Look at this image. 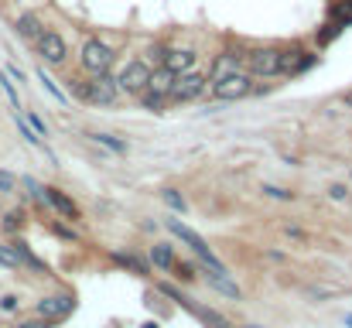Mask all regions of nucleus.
<instances>
[{"label":"nucleus","mask_w":352,"mask_h":328,"mask_svg":"<svg viewBox=\"0 0 352 328\" xmlns=\"http://www.w3.org/2000/svg\"><path fill=\"white\" fill-rule=\"evenodd\" d=\"M239 58H243V55H233V52H226V55H223V58L216 62V69H212V83H216V79H223V76H230V72H236Z\"/></svg>","instance_id":"nucleus-17"},{"label":"nucleus","mask_w":352,"mask_h":328,"mask_svg":"<svg viewBox=\"0 0 352 328\" xmlns=\"http://www.w3.org/2000/svg\"><path fill=\"white\" fill-rule=\"evenodd\" d=\"M206 93V76H199V72H178L175 76V83H171V93L168 96H175V100H195V96H202Z\"/></svg>","instance_id":"nucleus-5"},{"label":"nucleus","mask_w":352,"mask_h":328,"mask_svg":"<svg viewBox=\"0 0 352 328\" xmlns=\"http://www.w3.org/2000/svg\"><path fill=\"white\" fill-rule=\"evenodd\" d=\"M140 328H161V325L157 322H147V325H140Z\"/></svg>","instance_id":"nucleus-35"},{"label":"nucleus","mask_w":352,"mask_h":328,"mask_svg":"<svg viewBox=\"0 0 352 328\" xmlns=\"http://www.w3.org/2000/svg\"><path fill=\"white\" fill-rule=\"evenodd\" d=\"M346 325H349V328H352V315H346Z\"/></svg>","instance_id":"nucleus-36"},{"label":"nucleus","mask_w":352,"mask_h":328,"mask_svg":"<svg viewBox=\"0 0 352 328\" xmlns=\"http://www.w3.org/2000/svg\"><path fill=\"white\" fill-rule=\"evenodd\" d=\"M17 328H48V318L45 322H24V325H17Z\"/></svg>","instance_id":"nucleus-34"},{"label":"nucleus","mask_w":352,"mask_h":328,"mask_svg":"<svg viewBox=\"0 0 352 328\" xmlns=\"http://www.w3.org/2000/svg\"><path fill=\"white\" fill-rule=\"evenodd\" d=\"M17 226H21V212H10V216H3V229H7V232H14Z\"/></svg>","instance_id":"nucleus-28"},{"label":"nucleus","mask_w":352,"mask_h":328,"mask_svg":"<svg viewBox=\"0 0 352 328\" xmlns=\"http://www.w3.org/2000/svg\"><path fill=\"white\" fill-rule=\"evenodd\" d=\"M113 260H117L120 267H130L133 274H144V263L137 256H130V253H113Z\"/></svg>","instance_id":"nucleus-22"},{"label":"nucleus","mask_w":352,"mask_h":328,"mask_svg":"<svg viewBox=\"0 0 352 328\" xmlns=\"http://www.w3.org/2000/svg\"><path fill=\"white\" fill-rule=\"evenodd\" d=\"M171 83H175V72L171 69H157V72H151V79H147V86H151V93H157V96H168L171 93Z\"/></svg>","instance_id":"nucleus-14"},{"label":"nucleus","mask_w":352,"mask_h":328,"mask_svg":"<svg viewBox=\"0 0 352 328\" xmlns=\"http://www.w3.org/2000/svg\"><path fill=\"white\" fill-rule=\"evenodd\" d=\"M161 100H164V96H157V93H147V96H144V107H147V109H161Z\"/></svg>","instance_id":"nucleus-29"},{"label":"nucleus","mask_w":352,"mask_h":328,"mask_svg":"<svg viewBox=\"0 0 352 328\" xmlns=\"http://www.w3.org/2000/svg\"><path fill=\"white\" fill-rule=\"evenodd\" d=\"M14 120H17V130L24 133V140H31V144H38V147H45V144H41V137H38V133L31 130V123H28V120H21L17 113H14Z\"/></svg>","instance_id":"nucleus-23"},{"label":"nucleus","mask_w":352,"mask_h":328,"mask_svg":"<svg viewBox=\"0 0 352 328\" xmlns=\"http://www.w3.org/2000/svg\"><path fill=\"white\" fill-rule=\"evenodd\" d=\"M168 229H171V232H175V236H178V239H182V243H185V246H188V250H192V253H195V256H199L202 263H206V270L226 274L223 260H219V256H216V253H212V250L206 246V239H202V236H199L195 229H188V226H185V222H178V219H168Z\"/></svg>","instance_id":"nucleus-1"},{"label":"nucleus","mask_w":352,"mask_h":328,"mask_svg":"<svg viewBox=\"0 0 352 328\" xmlns=\"http://www.w3.org/2000/svg\"><path fill=\"white\" fill-rule=\"evenodd\" d=\"M311 65H315V55H308V52H280V69L277 72L298 76V72H308Z\"/></svg>","instance_id":"nucleus-11"},{"label":"nucleus","mask_w":352,"mask_h":328,"mask_svg":"<svg viewBox=\"0 0 352 328\" xmlns=\"http://www.w3.org/2000/svg\"><path fill=\"white\" fill-rule=\"evenodd\" d=\"M38 83H41V86H45V89H48V93H52V96H55L58 103H65V93H62V89L55 86V79H52V76H48L45 69H38Z\"/></svg>","instance_id":"nucleus-19"},{"label":"nucleus","mask_w":352,"mask_h":328,"mask_svg":"<svg viewBox=\"0 0 352 328\" xmlns=\"http://www.w3.org/2000/svg\"><path fill=\"white\" fill-rule=\"evenodd\" d=\"M72 308H76V301H72L69 294H58V298H45V301H38V315H41V318H48V322L65 318Z\"/></svg>","instance_id":"nucleus-9"},{"label":"nucleus","mask_w":352,"mask_h":328,"mask_svg":"<svg viewBox=\"0 0 352 328\" xmlns=\"http://www.w3.org/2000/svg\"><path fill=\"white\" fill-rule=\"evenodd\" d=\"M0 267H7V270H17V267H21L17 246H10V243H0Z\"/></svg>","instance_id":"nucleus-18"},{"label":"nucleus","mask_w":352,"mask_h":328,"mask_svg":"<svg viewBox=\"0 0 352 328\" xmlns=\"http://www.w3.org/2000/svg\"><path fill=\"white\" fill-rule=\"evenodd\" d=\"M28 120H31V130H34L38 137H48V130H45V120H41V116H34V113H31Z\"/></svg>","instance_id":"nucleus-27"},{"label":"nucleus","mask_w":352,"mask_h":328,"mask_svg":"<svg viewBox=\"0 0 352 328\" xmlns=\"http://www.w3.org/2000/svg\"><path fill=\"white\" fill-rule=\"evenodd\" d=\"M206 281H209V284H212L216 291H223L226 298H236V301H239V287H236V284L230 281V277H226V274H216V270L209 274V270H206Z\"/></svg>","instance_id":"nucleus-16"},{"label":"nucleus","mask_w":352,"mask_h":328,"mask_svg":"<svg viewBox=\"0 0 352 328\" xmlns=\"http://www.w3.org/2000/svg\"><path fill=\"white\" fill-rule=\"evenodd\" d=\"M253 93V83H250V76L246 72H230V76H223V79H216V86H212V96L216 100H223V103H230V100H243V96H250Z\"/></svg>","instance_id":"nucleus-3"},{"label":"nucleus","mask_w":352,"mask_h":328,"mask_svg":"<svg viewBox=\"0 0 352 328\" xmlns=\"http://www.w3.org/2000/svg\"><path fill=\"white\" fill-rule=\"evenodd\" d=\"M113 65V52H110V45H103L100 38H89L86 45H82V69L86 72H107Z\"/></svg>","instance_id":"nucleus-4"},{"label":"nucleus","mask_w":352,"mask_h":328,"mask_svg":"<svg viewBox=\"0 0 352 328\" xmlns=\"http://www.w3.org/2000/svg\"><path fill=\"white\" fill-rule=\"evenodd\" d=\"M178 277H185V281H192V277H195V270H192L188 263H182V267H178Z\"/></svg>","instance_id":"nucleus-33"},{"label":"nucleus","mask_w":352,"mask_h":328,"mask_svg":"<svg viewBox=\"0 0 352 328\" xmlns=\"http://www.w3.org/2000/svg\"><path fill=\"white\" fill-rule=\"evenodd\" d=\"M246 328H260V325H246Z\"/></svg>","instance_id":"nucleus-38"},{"label":"nucleus","mask_w":352,"mask_h":328,"mask_svg":"<svg viewBox=\"0 0 352 328\" xmlns=\"http://www.w3.org/2000/svg\"><path fill=\"white\" fill-rule=\"evenodd\" d=\"M34 45H38V55H41L45 62H52V65L65 62V41H62V34H55V31H41Z\"/></svg>","instance_id":"nucleus-8"},{"label":"nucleus","mask_w":352,"mask_h":328,"mask_svg":"<svg viewBox=\"0 0 352 328\" xmlns=\"http://www.w3.org/2000/svg\"><path fill=\"white\" fill-rule=\"evenodd\" d=\"M14 28H17V34H21L24 41H38V34L45 31V28H41V17H38V14H21Z\"/></svg>","instance_id":"nucleus-13"},{"label":"nucleus","mask_w":352,"mask_h":328,"mask_svg":"<svg viewBox=\"0 0 352 328\" xmlns=\"http://www.w3.org/2000/svg\"><path fill=\"white\" fill-rule=\"evenodd\" d=\"M151 263H154L157 270H171V267H175L171 246H168V243H154V246H151Z\"/></svg>","instance_id":"nucleus-15"},{"label":"nucleus","mask_w":352,"mask_h":328,"mask_svg":"<svg viewBox=\"0 0 352 328\" xmlns=\"http://www.w3.org/2000/svg\"><path fill=\"white\" fill-rule=\"evenodd\" d=\"M164 202H168V206H171L175 212H185V209H188V206H185V199H182V195H178L175 188H164Z\"/></svg>","instance_id":"nucleus-25"},{"label":"nucleus","mask_w":352,"mask_h":328,"mask_svg":"<svg viewBox=\"0 0 352 328\" xmlns=\"http://www.w3.org/2000/svg\"><path fill=\"white\" fill-rule=\"evenodd\" d=\"M260 192H263V195H270V199H277V202H291V199H294V192H287V188H277V185H263Z\"/></svg>","instance_id":"nucleus-24"},{"label":"nucleus","mask_w":352,"mask_h":328,"mask_svg":"<svg viewBox=\"0 0 352 328\" xmlns=\"http://www.w3.org/2000/svg\"><path fill=\"white\" fill-rule=\"evenodd\" d=\"M243 62L250 65L253 76H277V69H280V52H277V48H256V52L243 55Z\"/></svg>","instance_id":"nucleus-6"},{"label":"nucleus","mask_w":352,"mask_h":328,"mask_svg":"<svg viewBox=\"0 0 352 328\" xmlns=\"http://www.w3.org/2000/svg\"><path fill=\"white\" fill-rule=\"evenodd\" d=\"M14 188H17V178L7 175V171H0V192H14Z\"/></svg>","instance_id":"nucleus-26"},{"label":"nucleus","mask_w":352,"mask_h":328,"mask_svg":"<svg viewBox=\"0 0 352 328\" xmlns=\"http://www.w3.org/2000/svg\"><path fill=\"white\" fill-rule=\"evenodd\" d=\"M161 62H164V69H171V72L178 76V72H188V69L195 65V52H188V48H171V52H161Z\"/></svg>","instance_id":"nucleus-12"},{"label":"nucleus","mask_w":352,"mask_h":328,"mask_svg":"<svg viewBox=\"0 0 352 328\" xmlns=\"http://www.w3.org/2000/svg\"><path fill=\"white\" fill-rule=\"evenodd\" d=\"M0 308H3V311H14V308H17V298H14V294L0 298Z\"/></svg>","instance_id":"nucleus-32"},{"label":"nucleus","mask_w":352,"mask_h":328,"mask_svg":"<svg viewBox=\"0 0 352 328\" xmlns=\"http://www.w3.org/2000/svg\"><path fill=\"white\" fill-rule=\"evenodd\" d=\"M346 103H349V107H352V93H349V96H346Z\"/></svg>","instance_id":"nucleus-37"},{"label":"nucleus","mask_w":352,"mask_h":328,"mask_svg":"<svg viewBox=\"0 0 352 328\" xmlns=\"http://www.w3.org/2000/svg\"><path fill=\"white\" fill-rule=\"evenodd\" d=\"M76 93H79L82 100H89V103L110 107V103L117 100V79H110L107 72H96V76H93V83H79V86H76Z\"/></svg>","instance_id":"nucleus-2"},{"label":"nucleus","mask_w":352,"mask_h":328,"mask_svg":"<svg viewBox=\"0 0 352 328\" xmlns=\"http://www.w3.org/2000/svg\"><path fill=\"white\" fill-rule=\"evenodd\" d=\"M0 89H3V93H7V96H10V103H14V107H17V93H14V86H10V83H7V76H0Z\"/></svg>","instance_id":"nucleus-31"},{"label":"nucleus","mask_w":352,"mask_h":328,"mask_svg":"<svg viewBox=\"0 0 352 328\" xmlns=\"http://www.w3.org/2000/svg\"><path fill=\"white\" fill-rule=\"evenodd\" d=\"M147 79H151V69H147V62H130V65L120 72L117 89H123V93H140V89L147 86Z\"/></svg>","instance_id":"nucleus-7"},{"label":"nucleus","mask_w":352,"mask_h":328,"mask_svg":"<svg viewBox=\"0 0 352 328\" xmlns=\"http://www.w3.org/2000/svg\"><path fill=\"white\" fill-rule=\"evenodd\" d=\"M41 199H45L62 219H79V206H76L65 192H58V188H41Z\"/></svg>","instance_id":"nucleus-10"},{"label":"nucleus","mask_w":352,"mask_h":328,"mask_svg":"<svg viewBox=\"0 0 352 328\" xmlns=\"http://www.w3.org/2000/svg\"><path fill=\"white\" fill-rule=\"evenodd\" d=\"M332 199H336V202H346V199H349V188H346V185H332Z\"/></svg>","instance_id":"nucleus-30"},{"label":"nucleus","mask_w":352,"mask_h":328,"mask_svg":"<svg viewBox=\"0 0 352 328\" xmlns=\"http://www.w3.org/2000/svg\"><path fill=\"white\" fill-rule=\"evenodd\" d=\"M93 140H96V144H103V147H110L113 154H123V151H126V144L117 140V137H110V133H93Z\"/></svg>","instance_id":"nucleus-20"},{"label":"nucleus","mask_w":352,"mask_h":328,"mask_svg":"<svg viewBox=\"0 0 352 328\" xmlns=\"http://www.w3.org/2000/svg\"><path fill=\"white\" fill-rule=\"evenodd\" d=\"M161 291H164V294H168V298H171V301H178V305H182V308H188V311H195V315H199V308H195V305H192V301H188V298H185V294H182V291H175V287H171V284H161Z\"/></svg>","instance_id":"nucleus-21"}]
</instances>
